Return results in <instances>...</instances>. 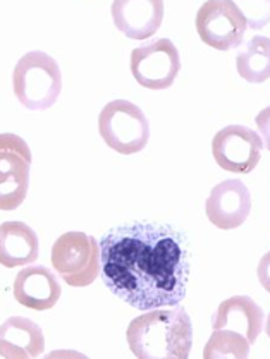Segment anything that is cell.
Returning a JSON list of instances; mask_svg holds the SVG:
<instances>
[{
    "label": "cell",
    "mask_w": 270,
    "mask_h": 359,
    "mask_svg": "<svg viewBox=\"0 0 270 359\" xmlns=\"http://www.w3.org/2000/svg\"><path fill=\"white\" fill-rule=\"evenodd\" d=\"M100 277L114 296L140 311L176 308L189 280L188 243L170 225L135 222L102 236Z\"/></svg>",
    "instance_id": "obj_1"
},
{
    "label": "cell",
    "mask_w": 270,
    "mask_h": 359,
    "mask_svg": "<svg viewBox=\"0 0 270 359\" xmlns=\"http://www.w3.org/2000/svg\"><path fill=\"white\" fill-rule=\"evenodd\" d=\"M128 346L138 359H189L193 323L184 306L154 309L131 320Z\"/></svg>",
    "instance_id": "obj_2"
},
{
    "label": "cell",
    "mask_w": 270,
    "mask_h": 359,
    "mask_svg": "<svg viewBox=\"0 0 270 359\" xmlns=\"http://www.w3.org/2000/svg\"><path fill=\"white\" fill-rule=\"evenodd\" d=\"M13 88L22 107L28 110H47L62 91V71L47 52H28L14 67Z\"/></svg>",
    "instance_id": "obj_3"
},
{
    "label": "cell",
    "mask_w": 270,
    "mask_h": 359,
    "mask_svg": "<svg viewBox=\"0 0 270 359\" xmlns=\"http://www.w3.org/2000/svg\"><path fill=\"white\" fill-rule=\"evenodd\" d=\"M98 133L109 148L121 155L140 154L150 140V122L136 103L112 100L98 116Z\"/></svg>",
    "instance_id": "obj_4"
},
{
    "label": "cell",
    "mask_w": 270,
    "mask_h": 359,
    "mask_svg": "<svg viewBox=\"0 0 270 359\" xmlns=\"http://www.w3.org/2000/svg\"><path fill=\"white\" fill-rule=\"evenodd\" d=\"M54 270L72 287H86L100 277V248L93 236L66 232L52 246Z\"/></svg>",
    "instance_id": "obj_5"
},
{
    "label": "cell",
    "mask_w": 270,
    "mask_h": 359,
    "mask_svg": "<svg viewBox=\"0 0 270 359\" xmlns=\"http://www.w3.org/2000/svg\"><path fill=\"white\" fill-rule=\"evenodd\" d=\"M195 26L205 45L227 52L243 45V38L248 29V18L236 2L212 0L198 9Z\"/></svg>",
    "instance_id": "obj_6"
},
{
    "label": "cell",
    "mask_w": 270,
    "mask_h": 359,
    "mask_svg": "<svg viewBox=\"0 0 270 359\" xmlns=\"http://www.w3.org/2000/svg\"><path fill=\"white\" fill-rule=\"evenodd\" d=\"M32 162V150L21 136L0 135V210L13 212L26 200Z\"/></svg>",
    "instance_id": "obj_7"
},
{
    "label": "cell",
    "mask_w": 270,
    "mask_h": 359,
    "mask_svg": "<svg viewBox=\"0 0 270 359\" xmlns=\"http://www.w3.org/2000/svg\"><path fill=\"white\" fill-rule=\"evenodd\" d=\"M131 74L138 85L148 90H167L174 85L181 71V55L169 38L148 41L135 48L129 60Z\"/></svg>",
    "instance_id": "obj_8"
},
{
    "label": "cell",
    "mask_w": 270,
    "mask_h": 359,
    "mask_svg": "<svg viewBox=\"0 0 270 359\" xmlns=\"http://www.w3.org/2000/svg\"><path fill=\"white\" fill-rule=\"evenodd\" d=\"M212 155L220 169L250 174L264 155V140L246 126H226L212 140Z\"/></svg>",
    "instance_id": "obj_9"
},
{
    "label": "cell",
    "mask_w": 270,
    "mask_h": 359,
    "mask_svg": "<svg viewBox=\"0 0 270 359\" xmlns=\"http://www.w3.org/2000/svg\"><path fill=\"white\" fill-rule=\"evenodd\" d=\"M252 212V193L238 179H227L214 186L205 201V213L210 224L222 231L243 225Z\"/></svg>",
    "instance_id": "obj_10"
},
{
    "label": "cell",
    "mask_w": 270,
    "mask_h": 359,
    "mask_svg": "<svg viewBox=\"0 0 270 359\" xmlns=\"http://www.w3.org/2000/svg\"><path fill=\"white\" fill-rule=\"evenodd\" d=\"M265 313L250 296H233L224 299L212 316L214 330H229L246 339L250 346L264 332Z\"/></svg>",
    "instance_id": "obj_11"
},
{
    "label": "cell",
    "mask_w": 270,
    "mask_h": 359,
    "mask_svg": "<svg viewBox=\"0 0 270 359\" xmlns=\"http://www.w3.org/2000/svg\"><path fill=\"white\" fill-rule=\"evenodd\" d=\"M161 0H119L110 6L116 28L131 40H147L161 29L163 21Z\"/></svg>",
    "instance_id": "obj_12"
},
{
    "label": "cell",
    "mask_w": 270,
    "mask_h": 359,
    "mask_svg": "<svg viewBox=\"0 0 270 359\" xmlns=\"http://www.w3.org/2000/svg\"><path fill=\"white\" fill-rule=\"evenodd\" d=\"M13 292L21 306L45 311L55 306L62 289L52 270L41 265H29L16 275Z\"/></svg>",
    "instance_id": "obj_13"
},
{
    "label": "cell",
    "mask_w": 270,
    "mask_h": 359,
    "mask_svg": "<svg viewBox=\"0 0 270 359\" xmlns=\"http://www.w3.org/2000/svg\"><path fill=\"white\" fill-rule=\"evenodd\" d=\"M38 236L28 224L9 220L0 225V265L6 269L29 266L38 259Z\"/></svg>",
    "instance_id": "obj_14"
},
{
    "label": "cell",
    "mask_w": 270,
    "mask_h": 359,
    "mask_svg": "<svg viewBox=\"0 0 270 359\" xmlns=\"http://www.w3.org/2000/svg\"><path fill=\"white\" fill-rule=\"evenodd\" d=\"M236 69L245 81L260 85L270 78V38L253 36L236 57Z\"/></svg>",
    "instance_id": "obj_15"
},
{
    "label": "cell",
    "mask_w": 270,
    "mask_h": 359,
    "mask_svg": "<svg viewBox=\"0 0 270 359\" xmlns=\"http://www.w3.org/2000/svg\"><path fill=\"white\" fill-rule=\"evenodd\" d=\"M0 339L25 351L29 359H36L45 351L43 332L33 320L25 318V316L7 318L0 325Z\"/></svg>",
    "instance_id": "obj_16"
},
{
    "label": "cell",
    "mask_w": 270,
    "mask_h": 359,
    "mask_svg": "<svg viewBox=\"0 0 270 359\" xmlns=\"http://www.w3.org/2000/svg\"><path fill=\"white\" fill-rule=\"evenodd\" d=\"M250 346L245 337L229 330H214L203 347V359H250Z\"/></svg>",
    "instance_id": "obj_17"
},
{
    "label": "cell",
    "mask_w": 270,
    "mask_h": 359,
    "mask_svg": "<svg viewBox=\"0 0 270 359\" xmlns=\"http://www.w3.org/2000/svg\"><path fill=\"white\" fill-rule=\"evenodd\" d=\"M0 359H29V356L19 347L0 339Z\"/></svg>",
    "instance_id": "obj_18"
},
{
    "label": "cell",
    "mask_w": 270,
    "mask_h": 359,
    "mask_svg": "<svg viewBox=\"0 0 270 359\" xmlns=\"http://www.w3.org/2000/svg\"><path fill=\"white\" fill-rule=\"evenodd\" d=\"M43 359H90L86 354L79 353V351H72V349H59V351H52V353L45 354Z\"/></svg>",
    "instance_id": "obj_19"
}]
</instances>
